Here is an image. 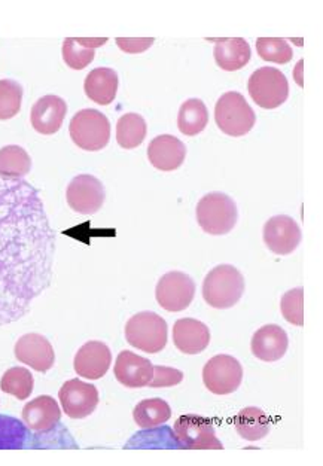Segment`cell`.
<instances>
[{
  "mask_svg": "<svg viewBox=\"0 0 323 466\" xmlns=\"http://www.w3.org/2000/svg\"><path fill=\"white\" fill-rule=\"evenodd\" d=\"M245 294V278L234 266L222 264L209 271L203 282V299L217 310L231 309Z\"/></svg>",
  "mask_w": 323,
  "mask_h": 466,
  "instance_id": "6da1fadb",
  "label": "cell"
},
{
  "mask_svg": "<svg viewBox=\"0 0 323 466\" xmlns=\"http://www.w3.org/2000/svg\"><path fill=\"white\" fill-rule=\"evenodd\" d=\"M237 206L224 193L207 194L197 205V222L212 236L228 234L237 224Z\"/></svg>",
  "mask_w": 323,
  "mask_h": 466,
  "instance_id": "7a4b0ae2",
  "label": "cell"
},
{
  "mask_svg": "<svg viewBox=\"0 0 323 466\" xmlns=\"http://www.w3.org/2000/svg\"><path fill=\"white\" fill-rule=\"evenodd\" d=\"M126 339L133 348L156 355L167 346V322L156 313L142 311L128 319Z\"/></svg>",
  "mask_w": 323,
  "mask_h": 466,
  "instance_id": "3957f363",
  "label": "cell"
},
{
  "mask_svg": "<svg viewBox=\"0 0 323 466\" xmlns=\"http://www.w3.org/2000/svg\"><path fill=\"white\" fill-rule=\"evenodd\" d=\"M215 121L222 133L231 137H242L254 128L257 115L243 95L229 91L217 100Z\"/></svg>",
  "mask_w": 323,
  "mask_h": 466,
  "instance_id": "277c9868",
  "label": "cell"
},
{
  "mask_svg": "<svg viewBox=\"0 0 323 466\" xmlns=\"http://www.w3.org/2000/svg\"><path fill=\"white\" fill-rule=\"evenodd\" d=\"M69 133L74 144L84 151H102L111 140V123L102 112L84 109L70 121Z\"/></svg>",
  "mask_w": 323,
  "mask_h": 466,
  "instance_id": "5b68a950",
  "label": "cell"
},
{
  "mask_svg": "<svg viewBox=\"0 0 323 466\" xmlns=\"http://www.w3.org/2000/svg\"><path fill=\"white\" fill-rule=\"evenodd\" d=\"M247 90L259 107L276 109L289 97V82L283 72L266 66L250 75Z\"/></svg>",
  "mask_w": 323,
  "mask_h": 466,
  "instance_id": "8992f818",
  "label": "cell"
},
{
  "mask_svg": "<svg viewBox=\"0 0 323 466\" xmlns=\"http://www.w3.org/2000/svg\"><path fill=\"white\" fill-rule=\"evenodd\" d=\"M175 438L184 449L193 451H222L224 446L217 440L212 419L200 414L180 416L173 426Z\"/></svg>",
  "mask_w": 323,
  "mask_h": 466,
  "instance_id": "52a82bcc",
  "label": "cell"
},
{
  "mask_svg": "<svg viewBox=\"0 0 323 466\" xmlns=\"http://www.w3.org/2000/svg\"><path fill=\"white\" fill-rule=\"evenodd\" d=\"M203 381L209 392L215 395L234 393L242 385V364L233 356H213L203 369Z\"/></svg>",
  "mask_w": 323,
  "mask_h": 466,
  "instance_id": "ba28073f",
  "label": "cell"
},
{
  "mask_svg": "<svg viewBox=\"0 0 323 466\" xmlns=\"http://www.w3.org/2000/svg\"><path fill=\"white\" fill-rule=\"evenodd\" d=\"M196 295V282L191 276L182 271L164 274L156 285V301L164 310L184 311L193 303Z\"/></svg>",
  "mask_w": 323,
  "mask_h": 466,
  "instance_id": "9c48e42d",
  "label": "cell"
},
{
  "mask_svg": "<svg viewBox=\"0 0 323 466\" xmlns=\"http://www.w3.org/2000/svg\"><path fill=\"white\" fill-rule=\"evenodd\" d=\"M67 205L70 209L81 215H95L102 209L106 193L97 177L91 175H79L67 187Z\"/></svg>",
  "mask_w": 323,
  "mask_h": 466,
  "instance_id": "30bf717a",
  "label": "cell"
},
{
  "mask_svg": "<svg viewBox=\"0 0 323 466\" xmlns=\"http://www.w3.org/2000/svg\"><path fill=\"white\" fill-rule=\"evenodd\" d=\"M60 404L70 419H86L95 413L98 405V390L96 386L74 379L66 381L60 389Z\"/></svg>",
  "mask_w": 323,
  "mask_h": 466,
  "instance_id": "8fae6325",
  "label": "cell"
},
{
  "mask_svg": "<svg viewBox=\"0 0 323 466\" xmlns=\"http://www.w3.org/2000/svg\"><path fill=\"white\" fill-rule=\"evenodd\" d=\"M303 233L298 222L287 215H278L267 221L264 227V241L276 255H289L298 248Z\"/></svg>",
  "mask_w": 323,
  "mask_h": 466,
  "instance_id": "7c38bea8",
  "label": "cell"
},
{
  "mask_svg": "<svg viewBox=\"0 0 323 466\" xmlns=\"http://www.w3.org/2000/svg\"><path fill=\"white\" fill-rule=\"evenodd\" d=\"M112 364L111 349L102 341H88L75 356L74 367L78 376L88 380H98L106 376Z\"/></svg>",
  "mask_w": 323,
  "mask_h": 466,
  "instance_id": "4fadbf2b",
  "label": "cell"
},
{
  "mask_svg": "<svg viewBox=\"0 0 323 466\" xmlns=\"http://www.w3.org/2000/svg\"><path fill=\"white\" fill-rule=\"evenodd\" d=\"M15 358L30 369L45 372L53 369L56 353L53 344L41 334H25L15 344Z\"/></svg>",
  "mask_w": 323,
  "mask_h": 466,
  "instance_id": "5bb4252c",
  "label": "cell"
},
{
  "mask_svg": "<svg viewBox=\"0 0 323 466\" xmlns=\"http://www.w3.org/2000/svg\"><path fill=\"white\" fill-rule=\"evenodd\" d=\"M114 372L121 385L128 389H140L151 383L154 365L144 356L136 355L130 350H123L118 355Z\"/></svg>",
  "mask_w": 323,
  "mask_h": 466,
  "instance_id": "9a60e30c",
  "label": "cell"
},
{
  "mask_svg": "<svg viewBox=\"0 0 323 466\" xmlns=\"http://www.w3.org/2000/svg\"><path fill=\"white\" fill-rule=\"evenodd\" d=\"M187 147L177 136L161 135L151 140L147 147V158L161 172H173L184 164Z\"/></svg>",
  "mask_w": 323,
  "mask_h": 466,
  "instance_id": "2e32d148",
  "label": "cell"
},
{
  "mask_svg": "<svg viewBox=\"0 0 323 466\" xmlns=\"http://www.w3.org/2000/svg\"><path fill=\"white\" fill-rule=\"evenodd\" d=\"M67 114V105L58 96H44L32 107V126L41 135H54L62 128Z\"/></svg>",
  "mask_w": 323,
  "mask_h": 466,
  "instance_id": "e0dca14e",
  "label": "cell"
},
{
  "mask_svg": "<svg viewBox=\"0 0 323 466\" xmlns=\"http://www.w3.org/2000/svg\"><path fill=\"white\" fill-rule=\"evenodd\" d=\"M252 353L264 362H276L287 355L289 348L288 334L278 325H264L252 337Z\"/></svg>",
  "mask_w": 323,
  "mask_h": 466,
  "instance_id": "ac0fdd59",
  "label": "cell"
},
{
  "mask_svg": "<svg viewBox=\"0 0 323 466\" xmlns=\"http://www.w3.org/2000/svg\"><path fill=\"white\" fill-rule=\"evenodd\" d=\"M173 343L185 355H198L210 343V329L200 320L185 318L173 327Z\"/></svg>",
  "mask_w": 323,
  "mask_h": 466,
  "instance_id": "d6986e66",
  "label": "cell"
},
{
  "mask_svg": "<svg viewBox=\"0 0 323 466\" xmlns=\"http://www.w3.org/2000/svg\"><path fill=\"white\" fill-rule=\"evenodd\" d=\"M23 420L29 430L35 432H46L56 428L62 420L60 405L53 397H37L36 400L27 402L23 410Z\"/></svg>",
  "mask_w": 323,
  "mask_h": 466,
  "instance_id": "ffe728a7",
  "label": "cell"
},
{
  "mask_svg": "<svg viewBox=\"0 0 323 466\" xmlns=\"http://www.w3.org/2000/svg\"><path fill=\"white\" fill-rule=\"evenodd\" d=\"M118 86V75L115 70L109 69V67H98L86 75L84 88H86V97L97 105L107 106L116 97Z\"/></svg>",
  "mask_w": 323,
  "mask_h": 466,
  "instance_id": "44dd1931",
  "label": "cell"
},
{
  "mask_svg": "<svg viewBox=\"0 0 323 466\" xmlns=\"http://www.w3.org/2000/svg\"><path fill=\"white\" fill-rule=\"evenodd\" d=\"M213 54H215L217 66L227 72L243 69L252 57L250 46L243 37L217 39V46H215Z\"/></svg>",
  "mask_w": 323,
  "mask_h": 466,
  "instance_id": "7402d4cb",
  "label": "cell"
},
{
  "mask_svg": "<svg viewBox=\"0 0 323 466\" xmlns=\"http://www.w3.org/2000/svg\"><path fill=\"white\" fill-rule=\"evenodd\" d=\"M237 434L246 441H259L271 430V420L258 407H246L234 418Z\"/></svg>",
  "mask_w": 323,
  "mask_h": 466,
  "instance_id": "603a6c76",
  "label": "cell"
},
{
  "mask_svg": "<svg viewBox=\"0 0 323 466\" xmlns=\"http://www.w3.org/2000/svg\"><path fill=\"white\" fill-rule=\"evenodd\" d=\"M133 418L142 430H156L172 418V409L161 398H149L136 405Z\"/></svg>",
  "mask_w": 323,
  "mask_h": 466,
  "instance_id": "cb8c5ba5",
  "label": "cell"
},
{
  "mask_svg": "<svg viewBox=\"0 0 323 466\" xmlns=\"http://www.w3.org/2000/svg\"><path fill=\"white\" fill-rule=\"evenodd\" d=\"M207 123H209V112L200 98H189L180 106L179 115H177V127L180 133L193 137L200 135L201 131L207 127Z\"/></svg>",
  "mask_w": 323,
  "mask_h": 466,
  "instance_id": "d4e9b609",
  "label": "cell"
},
{
  "mask_svg": "<svg viewBox=\"0 0 323 466\" xmlns=\"http://www.w3.org/2000/svg\"><path fill=\"white\" fill-rule=\"evenodd\" d=\"M32 158L25 147L9 145L0 149V177L18 179L30 172Z\"/></svg>",
  "mask_w": 323,
  "mask_h": 466,
  "instance_id": "484cf974",
  "label": "cell"
},
{
  "mask_svg": "<svg viewBox=\"0 0 323 466\" xmlns=\"http://www.w3.org/2000/svg\"><path fill=\"white\" fill-rule=\"evenodd\" d=\"M147 127L144 116L139 114H126L116 124V142L124 149H135L144 144Z\"/></svg>",
  "mask_w": 323,
  "mask_h": 466,
  "instance_id": "4316f807",
  "label": "cell"
},
{
  "mask_svg": "<svg viewBox=\"0 0 323 466\" xmlns=\"http://www.w3.org/2000/svg\"><path fill=\"white\" fill-rule=\"evenodd\" d=\"M33 386H35V380H33L32 372L25 367L9 369L0 380L2 392L13 395L20 401H25L32 395Z\"/></svg>",
  "mask_w": 323,
  "mask_h": 466,
  "instance_id": "83f0119b",
  "label": "cell"
},
{
  "mask_svg": "<svg viewBox=\"0 0 323 466\" xmlns=\"http://www.w3.org/2000/svg\"><path fill=\"white\" fill-rule=\"evenodd\" d=\"M257 51L262 60L278 65H287L294 57L291 46L282 37H258Z\"/></svg>",
  "mask_w": 323,
  "mask_h": 466,
  "instance_id": "f1b7e54d",
  "label": "cell"
},
{
  "mask_svg": "<svg viewBox=\"0 0 323 466\" xmlns=\"http://www.w3.org/2000/svg\"><path fill=\"white\" fill-rule=\"evenodd\" d=\"M23 103V86L13 79H0V121L15 116Z\"/></svg>",
  "mask_w": 323,
  "mask_h": 466,
  "instance_id": "f546056e",
  "label": "cell"
},
{
  "mask_svg": "<svg viewBox=\"0 0 323 466\" xmlns=\"http://www.w3.org/2000/svg\"><path fill=\"white\" fill-rule=\"evenodd\" d=\"M63 58L70 69L82 70L95 60V49L81 46L76 37H66L63 44Z\"/></svg>",
  "mask_w": 323,
  "mask_h": 466,
  "instance_id": "4dcf8cb0",
  "label": "cell"
},
{
  "mask_svg": "<svg viewBox=\"0 0 323 466\" xmlns=\"http://www.w3.org/2000/svg\"><path fill=\"white\" fill-rule=\"evenodd\" d=\"M280 310L288 322L295 327H303L304 325V289L303 288H294L288 290L283 295L280 301Z\"/></svg>",
  "mask_w": 323,
  "mask_h": 466,
  "instance_id": "1f68e13d",
  "label": "cell"
},
{
  "mask_svg": "<svg viewBox=\"0 0 323 466\" xmlns=\"http://www.w3.org/2000/svg\"><path fill=\"white\" fill-rule=\"evenodd\" d=\"M25 430L16 419L0 416V449H18L25 444Z\"/></svg>",
  "mask_w": 323,
  "mask_h": 466,
  "instance_id": "d6a6232c",
  "label": "cell"
},
{
  "mask_svg": "<svg viewBox=\"0 0 323 466\" xmlns=\"http://www.w3.org/2000/svg\"><path fill=\"white\" fill-rule=\"evenodd\" d=\"M184 380V372L179 370L168 369V367H154V377H152L149 388H172L179 385Z\"/></svg>",
  "mask_w": 323,
  "mask_h": 466,
  "instance_id": "836d02e7",
  "label": "cell"
},
{
  "mask_svg": "<svg viewBox=\"0 0 323 466\" xmlns=\"http://www.w3.org/2000/svg\"><path fill=\"white\" fill-rule=\"evenodd\" d=\"M115 42L124 53L140 54L151 48L156 39L154 37H116Z\"/></svg>",
  "mask_w": 323,
  "mask_h": 466,
  "instance_id": "e575fe53",
  "label": "cell"
},
{
  "mask_svg": "<svg viewBox=\"0 0 323 466\" xmlns=\"http://www.w3.org/2000/svg\"><path fill=\"white\" fill-rule=\"evenodd\" d=\"M76 41L81 44V46H86V48H98V46H105L107 42V37H100V39H96V37H76Z\"/></svg>",
  "mask_w": 323,
  "mask_h": 466,
  "instance_id": "d590c367",
  "label": "cell"
}]
</instances>
